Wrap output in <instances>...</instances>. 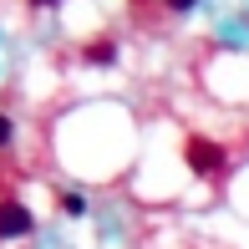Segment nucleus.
Listing matches in <instances>:
<instances>
[{"label":"nucleus","instance_id":"obj_1","mask_svg":"<svg viewBox=\"0 0 249 249\" xmlns=\"http://www.w3.org/2000/svg\"><path fill=\"white\" fill-rule=\"evenodd\" d=\"M188 163H194L198 173H219L224 153H219V142H209V138H188Z\"/></svg>","mask_w":249,"mask_h":249},{"label":"nucleus","instance_id":"obj_2","mask_svg":"<svg viewBox=\"0 0 249 249\" xmlns=\"http://www.w3.org/2000/svg\"><path fill=\"white\" fill-rule=\"evenodd\" d=\"M31 229V213L20 209V203L0 198V239H10V234H26Z\"/></svg>","mask_w":249,"mask_h":249},{"label":"nucleus","instance_id":"obj_3","mask_svg":"<svg viewBox=\"0 0 249 249\" xmlns=\"http://www.w3.org/2000/svg\"><path fill=\"white\" fill-rule=\"evenodd\" d=\"M87 61H112V41H97V46H87Z\"/></svg>","mask_w":249,"mask_h":249},{"label":"nucleus","instance_id":"obj_4","mask_svg":"<svg viewBox=\"0 0 249 249\" xmlns=\"http://www.w3.org/2000/svg\"><path fill=\"white\" fill-rule=\"evenodd\" d=\"M163 5H168V10H194L198 0H163Z\"/></svg>","mask_w":249,"mask_h":249},{"label":"nucleus","instance_id":"obj_5","mask_svg":"<svg viewBox=\"0 0 249 249\" xmlns=\"http://www.w3.org/2000/svg\"><path fill=\"white\" fill-rule=\"evenodd\" d=\"M5 142H10V122L0 117V148H5Z\"/></svg>","mask_w":249,"mask_h":249},{"label":"nucleus","instance_id":"obj_6","mask_svg":"<svg viewBox=\"0 0 249 249\" xmlns=\"http://www.w3.org/2000/svg\"><path fill=\"white\" fill-rule=\"evenodd\" d=\"M31 5H51V0H31Z\"/></svg>","mask_w":249,"mask_h":249}]
</instances>
